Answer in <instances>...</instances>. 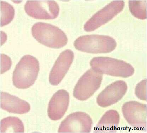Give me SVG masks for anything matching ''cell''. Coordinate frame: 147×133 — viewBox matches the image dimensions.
Returning a JSON list of instances; mask_svg holds the SVG:
<instances>
[{"instance_id": "cell-3", "label": "cell", "mask_w": 147, "mask_h": 133, "mask_svg": "<svg viewBox=\"0 0 147 133\" xmlns=\"http://www.w3.org/2000/svg\"><path fill=\"white\" fill-rule=\"evenodd\" d=\"M76 49L81 52L92 54L107 53L116 48L117 43L109 36L90 35L81 36L74 44Z\"/></svg>"}, {"instance_id": "cell-14", "label": "cell", "mask_w": 147, "mask_h": 133, "mask_svg": "<svg viewBox=\"0 0 147 133\" xmlns=\"http://www.w3.org/2000/svg\"><path fill=\"white\" fill-rule=\"evenodd\" d=\"M120 116L115 110H110L103 116L95 128L96 133L115 132L119 125Z\"/></svg>"}, {"instance_id": "cell-15", "label": "cell", "mask_w": 147, "mask_h": 133, "mask_svg": "<svg viewBox=\"0 0 147 133\" xmlns=\"http://www.w3.org/2000/svg\"><path fill=\"white\" fill-rule=\"evenodd\" d=\"M1 133H24L22 121L16 117H9L1 120Z\"/></svg>"}, {"instance_id": "cell-11", "label": "cell", "mask_w": 147, "mask_h": 133, "mask_svg": "<svg viewBox=\"0 0 147 133\" xmlns=\"http://www.w3.org/2000/svg\"><path fill=\"white\" fill-rule=\"evenodd\" d=\"M74 57V52L70 49H67L60 54L50 72V84L57 86L60 84L70 68Z\"/></svg>"}, {"instance_id": "cell-1", "label": "cell", "mask_w": 147, "mask_h": 133, "mask_svg": "<svg viewBox=\"0 0 147 133\" xmlns=\"http://www.w3.org/2000/svg\"><path fill=\"white\" fill-rule=\"evenodd\" d=\"M39 70V62L37 59L31 55L24 56L13 71V85L18 89L28 88L34 84Z\"/></svg>"}, {"instance_id": "cell-9", "label": "cell", "mask_w": 147, "mask_h": 133, "mask_svg": "<svg viewBox=\"0 0 147 133\" xmlns=\"http://www.w3.org/2000/svg\"><path fill=\"white\" fill-rule=\"evenodd\" d=\"M122 111L124 117L132 126L141 130L146 129L147 105L136 101L125 103Z\"/></svg>"}, {"instance_id": "cell-19", "label": "cell", "mask_w": 147, "mask_h": 133, "mask_svg": "<svg viewBox=\"0 0 147 133\" xmlns=\"http://www.w3.org/2000/svg\"><path fill=\"white\" fill-rule=\"evenodd\" d=\"M1 74H2L10 68L12 62L9 57L5 54H1Z\"/></svg>"}, {"instance_id": "cell-8", "label": "cell", "mask_w": 147, "mask_h": 133, "mask_svg": "<svg viewBox=\"0 0 147 133\" xmlns=\"http://www.w3.org/2000/svg\"><path fill=\"white\" fill-rule=\"evenodd\" d=\"M93 125L91 118L84 112H77L68 116L61 122L59 133H90Z\"/></svg>"}, {"instance_id": "cell-12", "label": "cell", "mask_w": 147, "mask_h": 133, "mask_svg": "<svg viewBox=\"0 0 147 133\" xmlns=\"http://www.w3.org/2000/svg\"><path fill=\"white\" fill-rule=\"evenodd\" d=\"M69 101V93L66 90H61L56 92L48 105V114L50 119L54 121L61 119L67 110Z\"/></svg>"}, {"instance_id": "cell-7", "label": "cell", "mask_w": 147, "mask_h": 133, "mask_svg": "<svg viewBox=\"0 0 147 133\" xmlns=\"http://www.w3.org/2000/svg\"><path fill=\"white\" fill-rule=\"evenodd\" d=\"M27 14L37 19H53L58 17L59 7L55 1H28L25 5Z\"/></svg>"}, {"instance_id": "cell-17", "label": "cell", "mask_w": 147, "mask_h": 133, "mask_svg": "<svg viewBox=\"0 0 147 133\" xmlns=\"http://www.w3.org/2000/svg\"><path fill=\"white\" fill-rule=\"evenodd\" d=\"M1 27L8 25L13 20L15 16V10L10 4L1 1Z\"/></svg>"}, {"instance_id": "cell-2", "label": "cell", "mask_w": 147, "mask_h": 133, "mask_svg": "<svg viewBox=\"0 0 147 133\" xmlns=\"http://www.w3.org/2000/svg\"><path fill=\"white\" fill-rule=\"evenodd\" d=\"M32 34L39 43L50 48H60L66 45L67 37L63 31L57 27L43 22L34 24Z\"/></svg>"}, {"instance_id": "cell-16", "label": "cell", "mask_w": 147, "mask_h": 133, "mask_svg": "<svg viewBox=\"0 0 147 133\" xmlns=\"http://www.w3.org/2000/svg\"><path fill=\"white\" fill-rule=\"evenodd\" d=\"M129 6L130 11L135 17L140 19H146V1H129Z\"/></svg>"}, {"instance_id": "cell-13", "label": "cell", "mask_w": 147, "mask_h": 133, "mask_svg": "<svg viewBox=\"0 0 147 133\" xmlns=\"http://www.w3.org/2000/svg\"><path fill=\"white\" fill-rule=\"evenodd\" d=\"M1 108L9 112L25 114L31 109L29 104L16 96L5 92H1Z\"/></svg>"}, {"instance_id": "cell-18", "label": "cell", "mask_w": 147, "mask_h": 133, "mask_svg": "<svg viewBox=\"0 0 147 133\" xmlns=\"http://www.w3.org/2000/svg\"><path fill=\"white\" fill-rule=\"evenodd\" d=\"M135 94L138 98L143 101L147 100V80H142L136 85Z\"/></svg>"}, {"instance_id": "cell-5", "label": "cell", "mask_w": 147, "mask_h": 133, "mask_svg": "<svg viewBox=\"0 0 147 133\" xmlns=\"http://www.w3.org/2000/svg\"><path fill=\"white\" fill-rule=\"evenodd\" d=\"M103 74L92 68L86 72L79 80L74 89V97L80 101L87 100L100 87Z\"/></svg>"}, {"instance_id": "cell-4", "label": "cell", "mask_w": 147, "mask_h": 133, "mask_svg": "<svg viewBox=\"0 0 147 133\" xmlns=\"http://www.w3.org/2000/svg\"><path fill=\"white\" fill-rule=\"evenodd\" d=\"M92 69L103 74L128 78L134 73V69L129 63L107 57H95L90 63Z\"/></svg>"}, {"instance_id": "cell-10", "label": "cell", "mask_w": 147, "mask_h": 133, "mask_svg": "<svg viewBox=\"0 0 147 133\" xmlns=\"http://www.w3.org/2000/svg\"><path fill=\"white\" fill-rule=\"evenodd\" d=\"M128 86L125 81H118L107 86L97 98V103L102 107L110 106L120 100L125 96Z\"/></svg>"}, {"instance_id": "cell-6", "label": "cell", "mask_w": 147, "mask_h": 133, "mask_svg": "<svg viewBox=\"0 0 147 133\" xmlns=\"http://www.w3.org/2000/svg\"><path fill=\"white\" fill-rule=\"evenodd\" d=\"M125 2L122 1H112L98 11L86 23L84 29L87 32L94 31L111 20L122 11Z\"/></svg>"}]
</instances>
